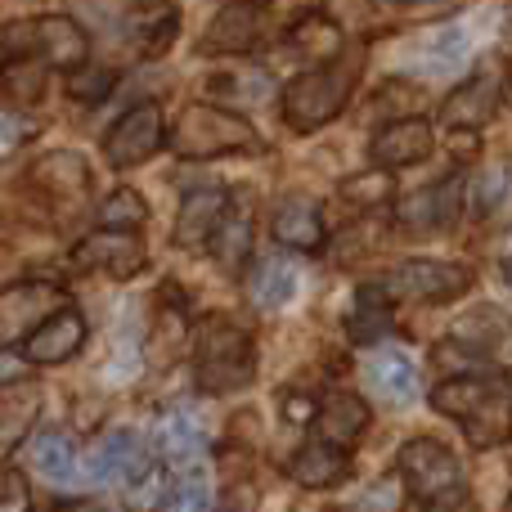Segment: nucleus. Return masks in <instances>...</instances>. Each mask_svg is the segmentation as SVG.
Listing matches in <instances>:
<instances>
[{
	"instance_id": "393cba45",
	"label": "nucleus",
	"mask_w": 512,
	"mask_h": 512,
	"mask_svg": "<svg viewBox=\"0 0 512 512\" xmlns=\"http://www.w3.org/2000/svg\"><path fill=\"white\" fill-rule=\"evenodd\" d=\"M27 454H32V468L41 472L50 486H77V481L86 477L77 445H72L63 432H41V436H32Z\"/></svg>"
},
{
	"instance_id": "a19ab883",
	"label": "nucleus",
	"mask_w": 512,
	"mask_h": 512,
	"mask_svg": "<svg viewBox=\"0 0 512 512\" xmlns=\"http://www.w3.org/2000/svg\"><path fill=\"white\" fill-rule=\"evenodd\" d=\"M59 512H104V508H99L95 499H72V504H63Z\"/></svg>"
},
{
	"instance_id": "79ce46f5",
	"label": "nucleus",
	"mask_w": 512,
	"mask_h": 512,
	"mask_svg": "<svg viewBox=\"0 0 512 512\" xmlns=\"http://www.w3.org/2000/svg\"><path fill=\"white\" fill-rule=\"evenodd\" d=\"M499 270H504V279L512 283V256H508V261H504V265H499Z\"/></svg>"
},
{
	"instance_id": "7c9ffc66",
	"label": "nucleus",
	"mask_w": 512,
	"mask_h": 512,
	"mask_svg": "<svg viewBox=\"0 0 512 512\" xmlns=\"http://www.w3.org/2000/svg\"><path fill=\"white\" fill-rule=\"evenodd\" d=\"M342 198L351 207H360V212H373V207H387L391 198H396V180H391V171L369 167V171H360V176L342 180Z\"/></svg>"
},
{
	"instance_id": "9d476101",
	"label": "nucleus",
	"mask_w": 512,
	"mask_h": 512,
	"mask_svg": "<svg viewBox=\"0 0 512 512\" xmlns=\"http://www.w3.org/2000/svg\"><path fill=\"white\" fill-rule=\"evenodd\" d=\"M144 261H149L144 239L126 230H95L68 252V265L77 274H108V279H135Z\"/></svg>"
},
{
	"instance_id": "37998d69",
	"label": "nucleus",
	"mask_w": 512,
	"mask_h": 512,
	"mask_svg": "<svg viewBox=\"0 0 512 512\" xmlns=\"http://www.w3.org/2000/svg\"><path fill=\"white\" fill-rule=\"evenodd\" d=\"M400 5H427V0H400Z\"/></svg>"
},
{
	"instance_id": "f3484780",
	"label": "nucleus",
	"mask_w": 512,
	"mask_h": 512,
	"mask_svg": "<svg viewBox=\"0 0 512 512\" xmlns=\"http://www.w3.org/2000/svg\"><path fill=\"white\" fill-rule=\"evenodd\" d=\"M225 216H230L225 189H212V185L189 189L176 212V243L180 248H203V243H212V234L221 230Z\"/></svg>"
},
{
	"instance_id": "473e14b6",
	"label": "nucleus",
	"mask_w": 512,
	"mask_h": 512,
	"mask_svg": "<svg viewBox=\"0 0 512 512\" xmlns=\"http://www.w3.org/2000/svg\"><path fill=\"white\" fill-rule=\"evenodd\" d=\"M122 499H126V508H131V512H153V508L162 504V499H171V477H167V468L153 459L149 468L135 472V477L122 486Z\"/></svg>"
},
{
	"instance_id": "72a5a7b5",
	"label": "nucleus",
	"mask_w": 512,
	"mask_h": 512,
	"mask_svg": "<svg viewBox=\"0 0 512 512\" xmlns=\"http://www.w3.org/2000/svg\"><path fill=\"white\" fill-rule=\"evenodd\" d=\"M207 90H212V95H225V99H248V104H261L265 95H274L270 77H265L261 68L216 72V77H207Z\"/></svg>"
},
{
	"instance_id": "1a4fd4ad",
	"label": "nucleus",
	"mask_w": 512,
	"mask_h": 512,
	"mask_svg": "<svg viewBox=\"0 0 512 512\" xmlns=\"http://www.w3.org/2000/svg\"><path fill=\"white\" fill-rule=\"evenodd\" d=\"M504 104V63H481L463 86H454L441 104V126L445 131H481Z\"/></svg>"
},
{
	"instance_id": "4468645a",
	"label": "nucleus",
	"mask_w": 512,
	"mask_h": 512,
	"mask_svg": "<svg viewBox=\"0 0 512 512\" xmlns=\"http://www.w3.org/2000/svg\"><path fill=\"white\" fill-rule=\"evenodd\" d=\"M432 144H436L432 126H427L423 117H396V122H387L369 140V158H373V167L396 171V167H414V162H423L427 153H432Z\"/></svg>"
},
{
	"instance_id": "bb28decb",
	"label": "nucleus",
	"mask_w": 512,
	"mask_h": 512,
	"mask_svg": "<svg viewBox=\"0 0 512 512\" xmlns=\"http://www.w3.org/2000/svg\"><path fill=\"white\" fill-rule=\"evenodd\" d=\"M203 450H207V436H203V427H198L194 414L171 409V414L158 423V454L167 463H194V459H203Z\"/></svg>"
},
{
	"instance_id": "2f4dec72",
	"label": "nucleus",
	"mask_w": 512,
	"mask_h": 512,
	"mask_svg": "<svg viewBox=\"0 0 512 512\" xmlns=\"http://www.w3.org/2000/svg\"><path fill=\"white\" fill-rule=\"evenodd\" d=\"M144 221H149V203H144V194H135V189H113V194L99 203V225H104V230L140 234Z\"/></svg>"
},
{
	"instance_id": "4c0bfd02",
	"label": "nucleus",
	"mask_w": 512,
	"mask_h": 512,
	"mask_svg": "<svg viewBox=\"0 0 512 512\" xmlns=\"http://www.w3.org/2000/svg\"><path fill=\"white\" fill-rule=\"evenodd\" d=\"M167 512H212V490H207V481L198 477V472H189V477L171 490Z\"/></svg>"
},
{
	"instance_id": "412c9836",
	"label": "nucleus",
	"mask_w": 512,
	"mask_h": 512,
	"mask_svg": "<svg viewBox=\"0 0 512 512\" xmlns=\"http://www.w3.org/2000/svg\"><path fill=\"white\" fill-rule=\"evenodd\" d=\"M391 333V292L382 283H360L346 310V337L355 346H378Z\"/></svg>"
},
{
	"instance_id": "ea45409f",
	"label": "nucleus",
	"mask_w": 512,
	"mask_h": 512,
	"mask_svg": "<svg viewBox=\"0 0 512 512\" xmlns=\"http://www.w3.org/2000/svg\"><path fill=\"white\" fill-rule=\"evenodd\" d=\"M23 135H36V131H27V122L18 117V108H5V153H14Z\"/></svg>"
},
{
	"instance_id": "a211bd4d",
	"label": "nucleus",
	"mask_w": 512,
	"mask_h": 512,
	"mask_svg": "<svg viewBox=\"0 0 512 512\" xmlns=\"http://www.w3.org/2000/svg\"><path fill=\"white\" fill-rule=\"evenodd\" d=\"M265 23L270 18L261 14V9L252 5H225L221 14L212 18V27H207V50H221V54H248L256 45L265 41Z\"/></svg>"
},
{
	"instance_id": "ddd939ff",
	"label": "nucleus",
	"mask_w": 512,
	"mask_h": 512,
	"mask_svg": "<svg viewBox=\"0 0 512 512\" xmlns=\"http://www.w3.org/2000/svg\"><path fill=\"white\" fill-rule=\"evenodd\" d=\"M149 450L135 432H108L90 445L86 454V477L90 481H108V486H126L135 472L149 468Z\"/></svg>"
},
{
	"instance_id": "6e6552de",
	"label": "nucleus",
	"mask_w": 512,
	"mask_h": 512,
	"mask_svg": "<svg viewBox=\"0 0 512 512\" xmlns=\"http://www.w3.org/2000/svg\"><path fill=\"white\" fill-rule=\"evenodd\" d=\"M382 288L391 297H405V301H454L472 288V270L459 261H436V256H414V261H400L396 270L387 274Z\"/></svg>"
},
{
	"instance_id": "4be33fe9",
	"label": "nucleus",
	"mask_w": 512,
	"mask_h": 512,
	"mask_svg": "<svg viewBox=\"0 0 512 512\" xmlns=\"http://www.w3.org/2000/svg\"><path fill=\"white\" fill-rule=\"evenodd\" d=\"M315 427H319V441H333V445H351L364 436L369 427V405H364L355 391H328L315 409Z\"/></svg>"
},
{
	"instance_id": "f8f14e48",
	"label": "nucleus",
	"mask_w": 512,
	"mask_h": 512,
	"mask_svg": "<svg viewBox=\"0 0 512 512\" xmlns=\"http://www.w3.org/2000/svg\"><path fill=\"white\" fill-rule=\"evenodd\" d=\"M27 189H36V194L54 198L59 207H77L90 198V167L81 153L72 149H54V153H41V158L27 167Z\"/></svg>"
},
{
	"instance_id": "2eb2a0df",
	"label": "nucleus",
	"mask_w": 512,
	"mask_h": 512,
	"mask_svg": "<svg viewBox=\"0 0 512 512\" xmlns=\"http://www.w3.org/2000/svg\"><path fill=\"white\" fill-rule=\"evenodd\" d=\"M86 346V315L77 306H63L59 315H50L32 337H27L18 351L27 364H63Z\"/></svg>"
},
{
	"instance_id": "cd10ccee",
	"label": "nucleus",
	"mask_w": 512,
	"mask_h": 512,
	"mask_svg": "<svg viewBox=\"0 0 512 512\" xmlns=\"http://www.w3.org/2000/svg\"><path fill=\"white\" fill-rule=\"evenodd\" d=\"M212 256L225 265L230 274H239L243 265H248V252H252V221L239 212V207H230V216L221 221V230L212 234Z\"/></svg>"
},
{
	"instance_id": "9b49d317",
	"label": "nucleus",
	"mask_w": 512,
	"mask_h": 512,
	"mask_svg": "<svg viewBox=\"0 0 512 512\" xmlns=\"http://www.w3.org/2000/svg\"><path fill=\"white\" fill-rule=\"evenodd\" d=\"M63 306H68V297L59 292V283H45V279L9 283L5 297H0V337H5V346H23Z\"/></svg>"
},
{
	"instance_id": "20e7f679",
	"label": "nucleus",
	"mask_w": 512,
	"mask_h": 512,
	"mask_svg": "<svg viewBox=\"0 0 512 512\" xmlns=\"http://www.w3.org/2000/svg\"><path fill=\"white\" fill-rule=\"evenodd\" d=\"M171 153L189 162H203V158H225V153H243L256 149V131L248 117L230 113L221 104H185L176 113V126H171Z\"/></svg>"
},
{
	"instance_id": "c756f323",
	"label": "nucleus",
	"mask_w": 512,
	"mask_h": 512,
	"mask_svg": "<svg viewBox=\"0 0 512 512\" xmlns=\"http://www.w3.org/2000/svg\"><path fill=\"white\" fill-rule=\"evenodd\" d=\"M472 212H477L481 221H504L512 212V167L481 171L477 189H472Z\"/></svg>"
},
{
	"instance_id": "7ed1b4c3",
	"label": "nucleus",
	"mask_w": 512,
	"mask_h": 512,
	"mask_svg": "<svg viewBox=\"0 0 512 512\" xmlns=\"http://www.w3.org/2000/svg\"><path fill=\"white\" fill-rule=\"evenodd\" d=\"M355 81H360V59H337L324 68H310L301 77H292L279 95V117L288 131L310 135L319 126H328L355 95Z\"/></svg>"
},
{
	"instance_id": "c03bdc74",
	"label": "nucleus",
	"mask_w": 512,
	"mask_h": 512,
	"mask_svg": "<svg viewBox=\"0 0 512 512\" xmlns=\"http://www.w3.org/2000/svg\"><path fill=\"white\" fill-rule=\"evenodd\" d=\"M243 5H248V0H243Z\"/></svg>"
},
{
	"instance_id": "39448f33",
	"label": "nucleus",
	"mask_w": 512,
	"mask_h": 512,
	"mask_svg": "<svg viewBox=\"0 0 512 512\" xmlns=\"http://www.w3.org/2000/svg\"><path fill=\"white\" fill-rule=\"evenodd\" d=\"M5 50H9V63L14 59H41V63H54V68H81L90 59V36L77 18L68 14H45V18H32V23H9L5 27Z\"/></svg>"
},
{
	"instance_id": "58836bf2",
	"label": "nucleus",
	"mask_w": 512,
	"mask_h": 512,
	"mask_svg": "<svg viewBox=\"0 0 512 512\" xmlns=\"http://www.w3.org/2000/svg\"><path fill=\"white\" fill-rule=\"evenodd\" d=\"M0 512H32V490H27V481H23V472H18V468H5Z\"/></svg>"
},
{
	"instance_id": "f257e3e1",
	"label": "nucleus",
	"mask_w": 512,
	"mask_h": 512,
	"mask_svg": "<svg viewBox=\"0 0 512 512\" xmlns=\"http://www.w3.org/2000/svg\"><path fill=\"white\" fill-rule=\"evenodd\" d=\"M432 409L454 418L477 450L504 445L512 436V373L477 369V373H459V378L436 382Z\"/></svg>"
},
{
	"instance_id": "423d86ee",
	"label": "nucleus",
	"mask_w": 512,
	"mask_h": 512,
	"mask_svg": "<svg viewBox=\"0 0 512 512\" xmlns=\"http://www.w3.org/2000/svg\"><path fill=\"white\" fill-rule=\"evenodd\" d=\"M400 481L409 486V495L423 499L432 508H445L463 495V468L454 459L450 445L432 441V436H414L400 445Z\"/></svg>"
},
{
	"instance_id": "c85d7f7f",
	"label": "nucleus",
	"mask_w": 512,
	"mask_h": 512,
	"mask_svg": "<svg viewBox=\"0 0 512 512\" xmlns=\"http://www.w3.org/2000/svg\"><path fill=\"white\" fill-rule=\"evenodd\" d=\"M292 292H297V270H292L283 256H270V261L256 265V274H252V301L261 310H279L283 301H292Z\"/></svg>"
},
{
	"instance_id": "a878e982",
	"label": "nucleus",
	"mask_w": 512,
	"mask_h": 512,
	"mask_svg": "<svg viewBox=\"0 0 512 512\" xmlns=\"http://www.w3.org/2000/svg\"><path fill=\"white\" fill-rule=\"evenodd\" d=\"M36 409H41V391H36V382L9 378L5 391H0V445H5V454H14V445L32 432Z\"/></svg>"
},
{
	"instance_id": "aec40b11",
	"label": "nucleus",
	"mask_w": 512,
	"mask_h": 512,
	"mask_svg": "<svg viewBox=\"0 0 512 512\" xmlns=\"http://www.w3.org/2000/svg\"><path fill=\"white\" fill-rule=\"evenodd\" d=\"M346 472H351V459H346L342 445L333 441H306L297 454L288 459V477L297 481V486L306 490H328L337 486V481H346Z\"/></svg>"
},
{
	"instance_id": "5701e85b",
	"label": "nucleus",
	"mask_w": 512,
	"mask_h": 512,
	"mask_svg": "<svg viewBox=\"0 0 512 512\" xmlns=\"http://www.w3.org/2000/svg\"><path fill=\"white\" fill-rule=\"evenodd\" d=\"M270 234L279 239V248L315 252V248H324V216L306 198H283L270 216Z\"/></svg>"
},
{
	"instance_id": "e433bc0d",
	"label": "nucleus",
	"mask_w": 512,
	"mask_h": 512,
	"mask_svg": "<svg viewBox=\"0 0 512 512\" xmlns=\"http://www.w3.org/2000/svg\"><path fill=\"white\" fill-rule=\"evenodd\" d=\"M176 32H180V9H176V5H162L158 14L144 18V27H140V50H144V54H162L171 41H176Z\"/></svg>"
},
{
	"instance_id": "6ab92c4d",
	"label": "nucleus",
	"mask_w": 512,
	"mask_h": 512,
	"mask_svg": "<svg viewBox=\"0 0 512 512\" xmlns=\"http://www.w3.org/2000/svg\"><path fill=\"white\" fill-rule=\"evenodd\" d=\"M364 382L396 409L418 400V369L405 351H396V346H382L378 355H369V364H364Z\"/></svg>"
},
{
	"instance_id": "f704fd0d",
	"label": "nucleus",
	"mask_w": 512,
	"mask_h": 512,
	"mask_svg": "<svg viewBox=\"0 0 512 512\" xmlns=\"http://www.w3.org/2000/svg\"><path fill=\"white\" fill-rule=\"evenodd\" d=\"M41 90H45V68H36L32 59L5 63V99H9V108L36 104V99H41Z\"/></svg>"
},
{
	"instance_id": "b1692460",
	"label": "nucleus",
	"mask_w": 512,
	"mask_h": 512,
	"mask_svg": "<svg viewBox=\"0 0 512 512\" xmlns=\"http://www.w3.org/2000/svg\"><path fill=\"white\" fill-rule=\"evenodd\" d=\"M288 45L301 54V59H310L315 68H324V63H337L346 50V32L333 23L328 14H301L297 23L288 27Z\"/></svg>"
},
{
	"instance_id": "dca6fc26",
	"label": "nucleus",
	"mask_w": 512,
	"mask_h": 512,
	"mask_svg": "<svg viewBox=\"0 0 512 512\" xmlns=\"http://www.w3.org/2000/svg\"><path fill=\"white\" fill-rule=\"evenodd\" d=\"M463 207V180L459 176H445L436 180L432 189H418L409 203L396 207V221L405 230H445V225L459 216Z\"/></svg>"
},
{
	"instance_id": "f03ea898",
	"label": "nucleus",
	"mask_w": 512,
	"mask_h": 512,
	"mask_svg": "<svg viewBox=\"0 0 512 512\" xmlns=\"http://www.w3.org/2000/svg\"><path fill=\"white\" fill-rule=\"evenodd\" d=\"M256 378V342L234 319L212 315L194 328V382L207 396L248 391Z\"/></svg>"
},
{
	"instance_id": "c9c22d12",
	"label": "nucleus",
	"mask_w": 512,
	"mask_h": 512,
	"mask_svg": "<svg viewBox=\"0 0 512 512\" xmlns=\"http://www.w3.org/2000/svg\"><path fill=\"white\" fill-rule=\"evenodd\" d=\"M113 72L108 68H95V63H81V68L68 72V95L77 99V104H99V99H108V90H113Z\"/></svg>"
},
{
	"instance_id": "0eeeda50",
	"label": "nucleus",
	"mask_w": 512,
	"mask_h": 512,
	"mask_svg": "<svg viewBox=\"0 0 512 512\" xmlns=\"http://www.w3.org/2000/svg\"><path fill=\"white\" fill-rule=\"evenodd\" d=\"M171 140L167 131V117H162V104L158 99H144V104L126 108L104 135V162L113 171H131L140 162H149L162 144Z\"/></svg>"
}]
</instances>
